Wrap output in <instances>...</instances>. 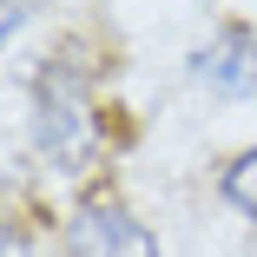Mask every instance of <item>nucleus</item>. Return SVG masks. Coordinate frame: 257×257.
<instances>
[{
	"label": "nucleus",
	"mask_w": 257,
	"mask_h": 257,
	"mask_svg": "<svg viewBox=\"0 0 257 257\" xmlns=\"http://www.w3.org/2000/svg\"><path fill=\"white\" fill-rule=\"evenodd\" d=\"M33 132H40V152H46L53 165H73L79 152H86V139H92V112H86L79 86L66 79V66H46V79H40V119H33Z\"/></svg>",
	"instance_id": "obj_1"
},
{
	"label": "nucleus",
	"mask_w": 257,
	"mask_h": 257,
	"mask_svg": "<svg viewBox=\"0 0 257 257\" xmlns=\"http://www.w3.org/2000/svg\"><path fill=\"white\" fill-rule=\"evenodd\" d=\"M73 257H159L145 237V224L125 211V204H106V198H92L73 211V231H66Z\"/></svg>",
	"instance_id": "obj_2"
},
{
	"label": "nucleus",
	"mask_w": 257,
	"mask_h": 257,
	"mask_svg": "<svg viewBox=\"0 0 257 257\" xmlns=\"http://www.w3.org/2000/svg\"><path fill=\"white\" fill-rule=\"evenodd\" d=\"M191 73H198L204 86L231 92V99L257 92V40H250V33H218V40L191 60Z\"/></svg>",
	"instance_id": "obj_3"
},
{
	"label": "nucleus",
	"mask_w": 257,
	"mask_h": 257,
	"mask_svg": "<svg viewBox=\"0 0 257 257\" xmlns=\"http://www.w3.org/2000/svg\"><path fill=\"white\" fill-rule=\"evenodd\" d=\"M218 191H224V198L237 204L244 218H257V145L244 152V159H231V165H224V178H218Z\"/></svg>",
	"instance_id": "obj_4"
},
{
	"label": "nucleus",
	"mask_w": 257,
	"mask_h": 257,
	"mask_svg": "<svg viewBox=\"0 0 257 257\" xmlns=\"http://www.w3.org/2000/svg\"><path fill=\"white\" fill-rule=\"evenodd\" d=\"M20 20H27V0H0V40L20 33Z\"/></svg>",
	"instance_id": "obj_5"
},
{
	"label": "nucleus",
	"mask_w": 257,
	"mask_h": 257,
	"mask_svg": "<svg viewBox=\"0 0 257 257\" xmlns=\"http://www.w3.org/2000/svg\"><path fill=\"white\" fill-rule=\"evenodd\" d=\"M0 257H27V237H20L14 224H0Z\"/></svg>",
	"instance_id": "obj_6"
}]
</instances>
